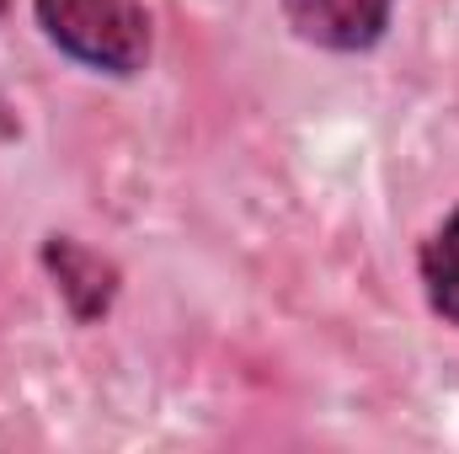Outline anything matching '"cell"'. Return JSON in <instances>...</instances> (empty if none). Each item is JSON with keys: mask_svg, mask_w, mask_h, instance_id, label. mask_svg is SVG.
<instances>
[{"mask_svg": "<svg viewBox=\"0 0 459 454\" xmlns=\"http://www.w3.org/2000/svg\"><path fill=\"white\" fill-rule=\"evenodd\" d=\"M289 32L321 54H368L395 22V0H278Z\"/></svg>", "mask_w": 459, "mask_h": 454, "instance_id": "3957f363", "label": "cell"}, {"mask_svg": "<svg viewBox=\"0 0 459 454\" xmlns=\"http://www.w3.org/2000/svg\"><path fill=\"white\" fill-rule=\"evenodd\" d=\"M32 22L65 59L113 81H134L155 48L144 0H32Z\"/></svg>", "mask_w": 459, "mask_h": 454, "instance_id": "6da1fadb", "label": "cell"}, {"mask_svg": "<svg viewBox=\"0 0 459 454\" xmlns=\"http://www.w3.org/2000/svg\"><path fill=\"white\" fill-rule=\"evenodd\" d=\"M5 5H11V0H0V11H5Z\"/></svg>", "mask_w": 459, "mask_h": 454, "instance_id": "5b68a950", "label": "cell"}, {"mask_svg": "<svg viewBox=\"0 0 459 454\" xmlns=\"http://www.w3.org/2000/svg\"><path fill=\"white\" fill-rule=\"evenodd\" d=\"M38 262H43V273L54 278L65 310H70L81 327H97V321L113 316L117 294H123V267H117L108 251L86 246L81 235H59V230H54V235H43Z\"/></svg>", "mask_w": 459, "mask_h": 454, "instance_id": "7a4b0ae2", "label": "cell"}, {"mask_svg": "<svg viewBox=\"0 0 459 454\" xmlns=\"http://www.w3.org/2000/svg\"><path fill=\"white\" fill-rule=\"evenodd\" d=\"M417 278H422L428 310L444 327H459V209H449L417 246Z\"/></svg>", "mask_w": 459, "mask_h": 454, "instance_id": "277c9868", "label": "cell"}]
</instances>
